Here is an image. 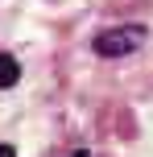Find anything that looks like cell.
<instances>
[{"label": "cell", "mask_w": 153, "mask_h": 157, "mask_svg": "<svg viewBox=\"0 0 153 157\" xmlns=\"http://www.w3.org/2000/svg\"><path fill=\"white\" fill-rule=\"evenodd\" d=\"M141 41H145V29H141V25H120V29H108V33L95 37V54L120 58V54H132Z\"/></svg>", "instance_id": "cell-1"}, {"label": "cell", "mask_w": 153, "mask_h": 157, "mask_svg": "<svg viewBox=\"0 0 153 157\" xmlns=\"http://www.w3.org/2000/svg\"><path fill=\"white\" fill-rule=\"evenodd\" d=\"M17 78H21V66H17V58L0 54V91H4V87H13Z\"/></svg>", "instance_id": "cell-2"}, {"label": "cell", "mask_w": 153, "mask_h": 157, "mask_svg": "<svg viewBox=\"0 0 153 157\" xmlns=\"http://www.w3.org/2000/svg\"><path fill=\"white\" fill-rule=\"evenodd\" d=\"M0 157H17V149L13 145H0Z\"/></svg>", "instance_id": "cell-3"}, {"label": "cell", "mask_w": 153, "mask_h": 157, "mask_svg": "<svg viewBox=\"0 0 153 157\" xmlns=\"http://www.w3.org/2000/svg\"><path fill=\"white\" fill-rule=\"evenodd\" d=\"M79 157H83V153H79Z\"/></svg>", "instance_id": "cell-4"}]
</instances>
